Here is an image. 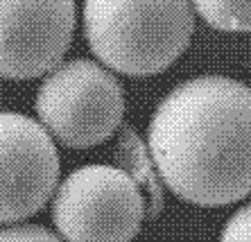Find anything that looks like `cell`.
Here are the masks:
<instances>
[{"label":"cell","mask_w":251,"mask_h":242,"mask_svg":"<svg viewBox=\"0 0 251 242\" xmlns=\"http://www.w3.org/2000/svg\"><path fill=\"white\" fill-rule=\"evenodd\" d=\"M147 152L161 181L195 206L251 195V89L224 75L176 84L156 104Z\"/></svg>","instance_id":"obj_1"},{"label":"cell","mask_w":251,"mask_h":242,"mask_svg":"<svg viewBox=\"0 0 251 242\" xmlns=\"http://www.w3.org/2000/svg\"><path fill=\"white\" fill-rule=\"evenodd\" d=\"M84 36L100 64L129 77L168 71L195 32L190 0H84Z\"/></svg>","instance_id":"obj_2"},{"label":"cell","mask_w":251,"mask_h":242,"mask_svg":"<svg viewBox=\"0 0 251 242\" xmlns=\"http://www.w3.org/2000/svg\"><path fill=\"white\" fill-rule=\"evenodd\" d=\"M36 118L68 149H88L120 129L125 91L111 68L93 59H68L43 75L36 91Z\"/></svg>","instance_id":"obj_3"},{"label":"cell","mask_w":251,"mask_h":242,"mask_svg":"<svg viewBox=\"0 0 251 242\" xmlns=\"http://www.w3.org/2000/svg\"><path fill=\"white\" fill-rule=\"evenodd\" d=\"M147 213L140 183L118 166L77 168L52 195V222L66 242H131Z\"/></svg>","instance_id":"obj_4"},{"label":"cell","mask_w":251,"mask_h":242,"mask_svg":"<svg viewBox=\"0 0 251 242\" xmlns=\"http://www.w3.org/2000/svg\"><path fill=\"white\" fill-rule=\"evenodd\" d=\"M59 152L39 120L0 111V222L14 224L41 211L59 186Z\"/></svg>","instance_id":"obj_5"},{"label":"cell","mask_w":251,"mask_h":242,"mask_svg":"<svg viewBox=\"0 0 251 242\" xmlns=\"http://www.w3.org/2000/svg\"><path fill=\"white\" fill-rule=\"evenodd\" d=\"M75 0H0V77L34 79L64 61Z\"/></svg>","instance_id":"obj_6"},{"label":"cell","mask_w":251,"mask_h":242,"mask_svg":"<svg viewBox=\"0 0 251 242\" xmlns=\"http://www.w3.org/2000/svg\"><path fill=\"white\" fill-rule=\"evenodd\" d=\"M193 9L217 32H251V0H190Z\"/></svg>","instance_id":"obj_7"},{"label":"cell","mask_w":251,"mask_h":242,"mask_svg":"<svg viewBox=\"0 0 251 242\" xmlns=\"http://www.w3.org/2000/svg\"><path fill=\"white\" fill-rule=\"evenodd\" d=\"M120 152H123V166L125 170L136 177L140 172V177L136 181H145L147 188H150V215H156L158 208H161V190H158V174H154L152 168L147 166L145 159V147L140 145L138 136H136L131 129H125L123 138H120ZM143 188V183H140Z\"/></svg>","instance_id":"obj_8"},{"label":"cell","mask_w":251,"mask_h":242,"mask_svg":"<svg viewBox=\"0 0 251 242\" xmlns=\"http://www.w3.org/2000/svg\"><path fill=\"white\" fill-rule=\"evenodd\" d=\"M0 242H66L61 236L39 224H12L0 229Z\"/></svg>","instance_id":"obj_9"},{"label":"cell","mask_w":251,"mask_h":242,"mask_svg":"<svg viewBox=\"0 0 251 242\" xmlns=\"http://www.w3.org/2000/svg\"><path fill=\"white\" fill-rule=\"evenodd\" d=\"M220 242H251V201L226 219Z\"/></svg>","instance_id":"obj_10"}]
</instances>
